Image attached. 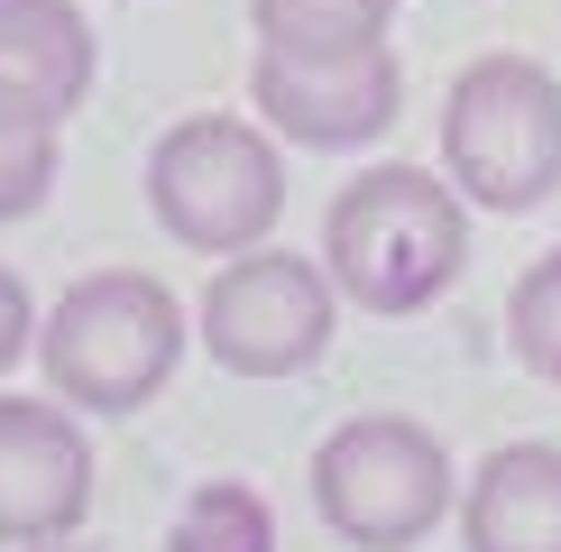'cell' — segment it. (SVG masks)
Segmentation results:
<instances>
[{
    "label": "cell",
    "instance_id": "obj_11",
    "mask_svg": "<svg viewBox=\"0 0 561 552\" xmlns=\"http://www.w3.org/2000/svg\"><path fill=\"white\" fill-rule=\"evenodd\" d=\"M396 0H249L259 46L286 56H350V46H387Z\"/></svg>",
    "mask_w": 561,
    "mask_h": 552
},
{
    "label": "cell",
    "instance_id": "obj_8",
    "mask_svg": "<svg viewBox=\"0 0 561 552\" xmlns=\"http://www.w3.org/2000/svg\"><path fill=\"white\" fill-rule=\"evenodd\" d=\"M92 516V442L65 396H0V543H75Z\"/></svg>",
    "mask_w": 561,
    "mask_h": 552
},
{
    "label": "cell",
    "instance_id": "obj_9",
    "mask_svg": "<svg viewBox=\"0 0 561 552\" xmlns=\"http://www.w3.org/2000/svg\"><path fill=\"white\" fill-rule=\"evenodd\" d=\"M460 552H561V442H497L460 479Z\"/></svg>",
    "mask_w": 561,
    "mask_h": 552
},
{
    "label": "cell",
    "instance_id": "obj_7",
    "mask_svg": "<svg viewBox=\"0 0 561 552\" xmlns=\"http://www.w3.org/2000/svg\"><path fill=\"white\" fill-rule=\"evenodd\" d=\"M249 102H259V120L286 138V148L341 157V148H368V138L396 129L405 74H396L387 46H350V56H286V46H259Z\"/></svg>",
    "mask_w": 561,
    "mask_h": 552
},
{
    "label": "cell",
    "instance_id": "obj_3",
    "mask_svg": "<svg viewBox=\"0 0 561 552\" xmlns=\"http://www.w3.org/2000/svg\"><path fill=\"white\" fill-rule=\"evenodd\" d=\"M442 175L479 212H543L561 194V74L534 56H470L442 92Z\"/></svg>",
    "mask_w": 561,
    "mask_h": 552
},
{
    "label": "cell",
    "instance_id": "obj_1",
    "mask_svg": "<svg viewBox=\"0 0 561 552\" xmlns=\"http://www.w3.org/2000/svg\"><path fill=\"white\" fill-rule=\"evenodd\" d=\"M322 267L359 313H424L470 267V194L433 166H368L322 212Z\"/></svg>",
    "mask_w": 561,
    "mask_h": 552
},
{
    "label": "cell",
    "instance_id": "obj_10",
    "mask_svg": "<svg viewBox=\"0 0 561 552\" xmlns=\"http://www.w3.org/2000/svg\"><path fill=\"white\" fill-rule=\"evenodd\" d=\"M0 83L75 120L92 92V28L75 0H0Z\"/></svg>",
    "mask_w": 561,
    "mask_h": 552
},
{
    "label": "cell",
    "instance_id": "obj_14",
    "mask_svg": "<svg viewBox=\"0 0 561 552\" xmlns=\"http://www.w3.org/2000/svg\"><path fill=\"white\" fill-rule=\"evenodd\" d=\"M506 341H516V359L543 387H561V249L516 276V295H506Z\"/></svg>",
    "mask_w": 561,
    "mask_h": 552
},
{
    "label": "cell",
    "instance_id": "obj_13",
    "mask_svg": "<svg viewBox=\"0 0 561 552\" xmlns=\"http://www.w3.org/2000/svg\"><path fill=\"white\" fill-rule=\"evenodd\" d=\"M167 552H276V516H267V497L249 479H203L175 506Z\"/></svg>",
    "mask_w": 561,
    "mask_h": 552
},
{
    "label": "cell",
    "instance_id": "obj_5",
    "mask_svg": "<svg viewBox=\"0 0 561 552\" xmlns=\"http://www.w3.org/2000/svg\"><path fill=\"white\" fill-rule=\"evenodd\" d=\"M148 212L194 258H240L286 221V157L267 120L194 111L148 148Z\"/></svg>",
    "mask_w": 561,
    "mask_h": 552
},
{
    "label": "cell",
    "instance_id": "obj_16",
    "mask_svg": "<svg viewBox=\"0 0 561 552\" xmlns=\"http://www.w3.org/2000/svg\"><path fill=\"white\" fill-rule=\"evenodd\" d=\"M37 552H65V543H37Z\"/></svg>",
    "mask_w": 561,
    "mask_h": 552
},
{
    "label": "cell",
    "instance_id": "obj_15",
    "mask_svg": "<svg viewBox=\"0 0 561 552\" xmlns=\"http://www.w3.org/2000/svg\"><path fill=\"white\" fill-rule=\"evenodd\" d=\"M28 350H37V304H28V286L0 267V378H10Z\"/></svg>",
    "mask_w": 561,
    "mask_h": 552
},
{
    "label": "cell",
    "instance_id": "obj_12",
    "mask_svg": "<svg viewBox=\"0 0 561 552\" xmlns=\"http://www.w3.org/2000/svg\"><path fill=\"white\" fill-rule=\"evenodd\" d=\"M56 157H65V111L0 83V221H28L56 194Z\"/></svg>",
    "mask_w": 561,
    "mask_h": 552
},
{
    "label": "cell",
    "instance_id": "obj_6",
    "mask_svg": "<svg viewBox=\"0 0 561 552\" xmlns=\"http://www.w3.org/2000/svg\"><path fill=\"white\" fill-rule=\"evenodd\" d=\"M194 332L230 378H304L341 332V286L322 258H295V249L259 240L213 267Z\"/></svg>",
    "mask_w": 561,
    "mask_h": 552
},
{
    "label": "cell",
    "instance_id": "obj_2",
    "mask_svg": "<svg viewBox=\"0 0 561 552\" xmlns=\"http://www.w3.org/2000/svg\"><path fill=\"white\" fill-rule=\"evenodd\" d=\"M184 304L167 276L138 267H102L46 304L37 322V368L75 414H138L184 359Z\"/></svg>",
    "mask_w": 561,
    "mask_h": 552
},
{
    "label": "cell",
    "instance_id": "obj_4",
    "mask_svg": "<svg viewBox=\"0 0 561 552\" xmlns=\"http://www.w3.org/2000/svg\"><path fill=\"white\" fill-rule=\"evenodd\" d=\"M313 516L350 552H414L460 516V479L433 424L414 414H350L313 451Z\"/></svg>",
    "mask_w": 561,
    "mask_h": 552
}]
</instances>
